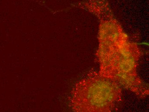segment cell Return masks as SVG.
Masks as SVG:
<instances>
[{"label":"cell","mask_w":149,"mask_h":112,"mask_svg":"<svg viewBox=\"0 0 149 112\" xmlns=\"http://www.w3.org/2000/svg\"><path fill=\"white\" fill-rule=\"evenodd\" d=\"M119 35L118 32L110 35L112 45L108 42L101 44L96 55L99 72L118 83L121 88L140 97H146L149 94L148 87L137 72L140 52L127 41L126 34L123 33L118 41Z\"/></svg>","instance_id":"cell-1"},{"label":"cell","mask_w":149,"mask_h":112,"mask_svg":"<svg viewBox=\"0 0 149 112\" xmlns=\"http://www.w3.org/2000/svg\"><path fill=\"white\" fill-rule=\"evenodd\" d=\"M121 87L99 71L91 70L78 81L72 91V110L79 112H111L122 101Z\"/></svg>","instance_id":"cell-2"}]
</instances>
